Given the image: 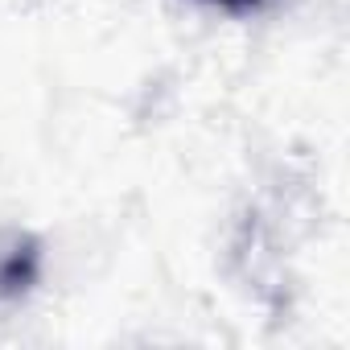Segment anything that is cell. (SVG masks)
<instances>
[{"mask_svg":"<svg viewBox=\"0 0 350 350\" xmlns=\"http://www.w3.org/2000/svg\"><path fill=\"white\" fill-rule=\"evenodd\" d=\"M194 5H206V9H223V13L243 17V13H256V9L272 5V0H194Z\"/></svg>","mask_w":350,"mask_h":350,"instance_id":"6da1fadb","label":"cell"}]
</instances>
